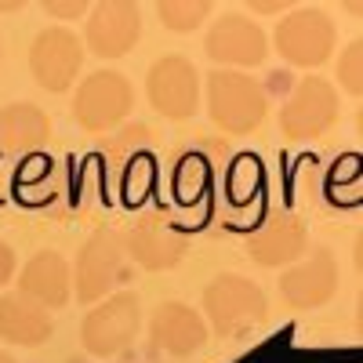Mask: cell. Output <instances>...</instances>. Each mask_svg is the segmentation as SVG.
<instances>
[{
	"label": "cell",
	"instance_id": "obj_12",
	"mask_svg": "<svg viewBox=\"0 0 363 363\" xmlns=\"http://www.w3.org/2000/svg\"><path fill=\"white\" fill-rule=\"evenodd\" d=\"M142 37V11L128 0H106L87 11V51L99 58H124Z\"/></svg>",
	"mask_w": 363,
	"mask_h": 363
},
{
	"label": "cell",
	"instance_id": "obj_8",
	"mask_svg": "<svg viewBox=\"0 0 363 363\" xmlns=\"http://www.w3.org/2000/svg\"><path fill=\"white\" fill-rule=\"evenodd\" d=\"M84 66V48L80 37L66 26H48L37 33V40L29 44V73L33 80L51 91V95H62L73 87V80L80 77Z\"/></svg>",
	"mask_w": 363,
	"mask_h": 363
},
{
	"label": "cell",
	"instance_id": "obj_4",
	"mask_svg": "<svg viewBox=\"0 0 363 363\" xmlns=\"http://www.w3.org/2000/svg\"><path fill=\"white\" fill-rule=\"evenodd\" d=\"M124 262H128V247H124V233L120 229H95L87 236V244L77 255L73 265V291L80 301H102L109 298V291L124 280Z\"/></svg>",
	"mask_w": 363,
	"mask_h": 363
},
{
	"label": "cell",
	"instance_id": "obj_25",
	"mask_svg": "<svg viewBox=\"0 0 363 363\" xmlns=\"http://www.w3.org/2000/svg\"><path fill=\"white\" fill-rule=\"evenodd\" d=\"M15 251H11V244H4V240H0V287L4 284H11V277H15Z\"/></svg>",
	"mask_w": 363,
	"mask_h": 363
},
{
	"label": "cell",
	"instance_id": "obj_1",
	"mask_svg": "<svg viewBox=\"0 0 363 363\" xmlns=\"http://www.w3.org/2000/svg\"><path fill=\"white\" fill-rule=\"evenodd\" d=\"M265 316H269L265 291L240 272H222L203 287V320L222 338L247 335L258 323H265Z\"/></svg>",
	"mask_w": 363,
	"mask_h": 363
},
{
	"label": "cell",
	"instance_id": "obj_24",
	"mask_svg": "<svg viewBox=\"0 0 363 363\" xmlns=\"http://www.w3.org/2000/svg\"><path fill=\"white\" fill-rule=\"evenodd\" d=\"M44 11L51 18H80L87 11V4H84V0H77V4H58V0H51V4H44Z\"/></svg>",
	"mask_w": 363,
	"mask_h": 363
},
{
	"label": "cell",
	"instance_id": "obj_2",
	"mask_svg": "<svg viewBox=\"0 0 363 363\" xmlns=\"http://www.w3.org/2000/svg\"><path fill=\"white\" fill-rule=\"evenodd\" d=\"M207 113L225 135H251L265 124L269 113L265 87L247 73L215 69L207 77Z\"/></svg>",
	"mask_w": 363,
	"mask_h": 363
},
{
	"label": "cell",
	"instance_id": "obj_21",
	"mask_svg": "<svg viewBox=\"0 0 363 363\" xmlns=\"http://www.w3.org/2000/svg\"><path fill=\"white\" fill-rule=\"evenodd\" d=\"M157 15L171 33H193L196 26L211 18V4L207 0H164V4H157Z\"/></svg>",
	"mask_w": 363,
	"mask_h": 363
},
{
	"label": "cell",
	"instance_id": "obj_27",
	"mask_svg": "<svg viewBox=\"0 0 363 363\" xmlns=\"http://www.w3.org/2000/svg\"><path fill=\"white\" fill-rule=\"evenodd\" d=\"M0 58H4V51H0Z\"/></svg>",
	"mask_w": 363,
	"mask_h": 363
},
{
	"label": "cell",
	"instance_id": "obj_5",
	"mask_svg": "<svg viewBox=\"0 0 363 363\" xmlns=\"http://www.w3.org/2000/svg\"><path fill=\"white\" fill-rule=\"evenodd\" d=\"M131 106H135V87L116 69L91 73L87 80H80L73 95V116L91 135H102V131H113L116 124H124Z\"/></svg>",
	"mask_w": 363,
	"mask_h": 363
},
{
	"label": "cell",
	"instance_id": "obj_14",
	"mask_svg": "<svg viewBox=\"0 0 363 363\" xmlns=\"http://www.w3.org/2000/svg\"><path fill=\"white\" fill-rule=\"evenodd\" d=\"M309 251V233L291 211H277L269 215L251 236H247V258L265 265V269H284L301 262Z\"/></svg>",
	"mask_w": 363,
	"mask_h": 363
},
{
	"label": "cell",
	"instance_id": "obj_16",
	"mask_svg": "<svg viewBox=\"0 0 363 363\" xmlns=\"http://www.w3.org/2000/svg\"><path fill=\"white\" fill-rule=\"evenodd\" d=\"M149 335H153V345L167 356H193L207 345L211 327L203 320V313H196L186 301H160L153 320H149Z\"/></svg>",
	"mask_w": 363,
	"mask_h": 363
},
{
	"label": "cell",
	"instance_id": "obj_3",
	"mask_svg": "<svg viewBox=\"0 0 363 363\" xmlns=\"http://www.w3.org/2000/svg\"><path fill=\"white\" fill-rule=\"evenodd\" d=\"M138 323H142V301L135 291H116L109 298H102L95 309L84 316L80 327V342L91 356L109 359L120 356L138 335Z\"/></svg>",
	"mask_w": 363,
	"mask_h": 363
},
{
	"label": "cell",
	"instance_id": "obj_18",
	"mask_svg": "<svg viewBox=\"0 0 363 363\" xmlns=\"http://www.w3.org/2000/svg\"><path fill=\"white\" fill-rule=\"evenodd\" d=\"M18 294L33 298L40 309H62L73 294V269L58 251H40L22 265Z\"/></svg>",
	"mask_w": 363,
	"mask_h": 363
},
{
	"label": "cell",
	"instance_id": "obj_17",
	"mask_svg": "<svg viewBox=\"0 0 363 363\" xmlns=\"http://www.w3.org/2000/svg\"><path fill=\"white\" fill-rule=\"evenodd\" d=\"M225 160V145L222 142H193L186 149L174 153V164H171V193L178 203H196L211 193L215 186V174H218V164Z\"/></svg>",
	"mask_w": 363,
	"mask_h": 363
},
{
	"label": "cell",
	"instance_id": "obj_10",
	"mask_svg": "<svg viewBox=\"0 0 363 363\" xmlns=\"http://www.w3.org/2000/svg\"><path fill=\"white\" fill-rule=\"evenodd\" d=\"M203 51L211 62H218V69H247V66H262L269 55V37L265 29L247 18V15H222L218 22H211L207 37H203Z\"/></svg>",
	"mask_w": 363,
	"mask_h": 363
},
{
	"label": "cell",
	"instance_id": "obj_22",
	"mask_svg": "<svg viewBox=\"0 0 363 363\" xmlns=\"http://www.w3.org/2000/svg\"><path fill=\"white\" fill-rule=\"evenodd\" d=\"M258 182H262V164H258L255 157H236L225 189H229L233 200H251L255 189H258Z\"/></svg>",
	"mask_w": 363,
	"mask_h": 363
},
{
	"label": "cell",
	"instance_id": "obj_26",
	"mask_svg": "<svg viewBox=\"0 0 363 363\" xmlns=\"http://www.w3.org/2000/svg\"><path fill=\"white\" fill-rule=\"evenodd\" d=\"M0 363H15V356H11V352H4V349H0Z\"/></svg>",
	"mask_w": 363,
	"mask_h": 363
},
{
	"label": "cell",
	"instance_id": "obj_13",
	"mask_svg": "<svg viewBox=\"0 0 363 363\" xmlns=\"http://www.w3.org/2000/svg\"><path fill=\"white\" fill-rule=\"evenodd\" d=\"M124 247H128V258L135 265H142L145 272H164V269H174L182 258H186L189 240L164 215H142L124 233Z\"/></svg>",
	"mask_w": 363,
	"mask_h": 363
},
{
	"label": "cell",
	"instance_id": "obj_23",
	"mask_svg": "<svg viewBox=\"0 0 363 363\" xmlns=\"http://www.w3.org/2000/svg\"><path fill=\"white\" fill-rule=\"evenodd\" d=\"M338 80L349 95H359L363 91V44L359 40L345 44V51L338 58Z\"/></svg>",
	"mask_w": 363,
	"mask_h": 363
},
{
	"label": "cell",
	"instance_id": "obj_9",
	"mask_svg": "<svg viewBox=\"0 0 363 363\" xmlns=\"http://www.w3.org/2000/svg\"><path fill=\"white\" fill-rule=\"evenodd\" d=\"M335 120H338L335 84H327L320 77H306L294 84L291 99L280 109V131L294 142H309V138H320Z\"/></svg>",
	"mask_w": 363,
	"mask_h": 363
},
{
	"label": "cell",
	"instance_id": "obj_6",
	"mask_svg": "<svg viewBox=\"0 0 363 363\" xmlns=\"http://www.w3.org/2000/svg\"><path fill=\"white\" fill-rule=\"evenodd\" d=\"M272 40H277V51L284 62L316 69L335 51V22L320 8H298L277 22V37Z\"/></svg>",
	"mask_w": 363,
	"mask_h": 363
},
{
	"label": "cell",
	"instance_id": "obj_20",
	"mask_svg": "<svg viewBox=\"0 0 363 363\" xmlns=\"http://www.w3.org/2000/svg\"><path fill=\"white\" fill-rule=\"evenodd\" d=\"M51 313L40 309L33 298H26L18 291L0 298V342H11L22 349H37L51 338Z\"/></svg>",
	"mask_w": 363,
	"mask_h": 363
},
{
	"label": "cell",
	"instance_id": "obj_15",
	"mask_svg": "<svg viewBox=\"0 0 363 363\" xmlns=\"http://www.w3.org/2000/svg\"><path fill=\"white\" fill-rule=\"evenodd\" d=\"M338 291V262L330 251H316L294 262L280 277V294L291 309H320Z\"/></svg>",
	"mask_w": 363,
	"mask_h": 363
},
{
	"label": "cell",
	"instance_id": "obj_11",
	"mask_svg": "<svg viewBox=\"0 0 363 363\" xmlns=\"http://www.w3.org/2000/svg\"><path fill=\"white\" fill-rule=\"evenodd\" d=\"M149 138H153V131H149L145 124H131L106 149L109 167L120 182V196H124L128 203H138L149 193V186H153V178H157V164H153V153H149Z\"/></svg>",
	"mask_w": 363,
	"mask_h": 363
},
{
	"label": "cell",
	"instance_id": "obj_19",
	"mask_svg": "<svg viewBox=\"0 0 363 363\" xmlns=\"http://www.w3.org/2000/svg\"><path fill=\"white\" fill-rule=\"evenodd\" d=\"M51 138V120L33 102H11L0 109V153L37 157Z\"/></svg>",
	"mask_w": 363,
	"mask_h": 363
},
{
	"label": "cell",
	"instance_id": "obj_7",
	"mask_svg": "<svg viewBox=\"0 0 363 363\" xmlns=\"http://www.w3.org/2000/svg\"><path fill=\"white\" fill-rule=\"evenodd\" d=\"M145 95L160 116L167 120H189L200 106V73L186 55H164L149 66Z\"/></svg>",
	"mask_w": 363,
	"mask_h": 363
}]
</instances>
